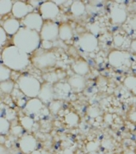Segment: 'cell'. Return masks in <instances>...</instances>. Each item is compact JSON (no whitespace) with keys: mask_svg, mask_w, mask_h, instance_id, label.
Segmentation results:
<instances>
[{"mask_svg":"<svg viewBox=\"0 0 136 154\" xmlns=\"http://www.w3.org/2000/svg\"><path fill=\"white\" fill-rule=\"evenodd\" d=\"M1 117H4L9 122H13L16 119V111L5 103L1 104Z\"/></svg>","mask_w":136,"mask_h":154,"instance_id":"obj_22","label":"cell"},{"mask_svg":"<svg viewBox=\"0 0 136 154\" xmlns=\"http://www.w3.org/2000/svg\"><path fill=\"white\" fill-rule=\"evenodd\" d=\"M62 106V101L60 100L53 101L49 104V110L53 113H58V112L61 109Z\"/></svg>","mask_w":136,"mask_h":154,"instance_id":"obj_33","label":"cell"},{"mask_svg":"<svg viewBox=\"0 0 136 154\" xmlns=\"http://www.w3.org/2000/svg\"><path fill=\"white\" fill-rule=\"evenodd\" d=\"M65 122L70 125H75L78 123L79 117L74 113H69V114L65 116Z\"/></svg>","mask_w":136,"mask_h":154,"instance_id":"obj_32","label":"cell"},{"mask_svg":"<svg viewBox=\"0 0 136 154\" xmlns=\"http://www.w3.org/2000/svg\"><path fill=\"white\" fill-rule=\"evenodd\" d=\"M13 45L27 54L37 51L42 42L40 33L22 26L12 38Z\"/></svg>","mask_w":136,"mask_h":154,"instance_id":"obj_2","label":"cell"},{"mask_svg":"<svg viewBox=\"0 0 136 154\" xmlns=\"http://www.w3.org/2000/svg\"><path fill=\"white\" fill-rule=\"evenodd\" d=\"M77 43L79 47L86 53L94 52L99 45L96 36L91 33H84L80 35L77 40Z\"/></svg>","mask_w":136,"mask_h":154,"instance_id":"obj_7","label":"cell"},{"mask_svg":"<svg viewBox=\"0 0 136 154\" xmlns=\"http://www.w3.org/2000/svg\"><path fill=\"white\" fill-rule=\"evenodd\" d=\"M23 113L33 118L34 121L43 119L45 117L49 115V109L38 97L28 100V102L23 109Z\"/></svg>","mask_w":136,"mask_h":154,"instance_id":"obj_5","label":"cell"},{"mask_svg":"<svg viewBox=\"0 0 136 154\" xmlns=\"http://www.w3.org/2000/svg\"><path fill=\"white\" fill-rule=\"evenodd\" d=\"M111 19L115 23H123L127 19L126 10L121 7H114L111 11Z\"/></svg>","mask_w":136,"mask_h":154,"instance_id":"obj_19","label":"cell"},{"mask_svg":"<svg viewBox=\"0 0 136 154\" xmlns=\"http://www.w3.org/2000/svg\"><path fill=\"white\" fill-rule=\"evenodd\" d=\"M127 32L132 36L136 35V15L131 19H127ZM125 26V27H127Z\"/></svg>","mask_w":136,"mask_h":154,"instance_id":"obj_30","label":"cell"},{"mask_svg":"<svg viewBox=\"0 0 136 154\" xmlns=\"http://www.w3.org/2000/svg\"><path fill=\"white\" fill-rule=\"evenodd\" d=\"M7 33L3 30V28L1 26L0 28V43H1V46L4 47L5 44L7 43Z\"/></svg>","mask_w":136,"mask_h":154,"instance_id":"obj_34","label":"cell"},{"mask_svg":"<svg viewBox=\"0 0 136 154\" xmlns=\"http://www.w3.org/2000/svg\"><path fill=\"white\" fill-rule=\"evenodd\" d=\"M2 64L13 70L22 71L30 65V60L26 53L14 45L5 46L1 54Z\"/></svg>","mask_w":136,"mask_h":154,"instance_id":"obj_1","label":"cell"},{"mask_svg":"<svg viewBox=\"0 0 136 154\" xmlns=\"http://www.w3.org/2000/svg\"><path fill=\"white\" fill-rule=\"evenodd\" d=\"M68 83L74 92H81L84 90L86 86V81L84 78L78 74H74L70 77L68 80Z\"/></svg>","mask_w":136,"mask_h":154,"instance_id":"obj_16","label":"cell"},{"mask_svg":"<svg viewBox=\"0 0 136 154\" xmlns=\"http://www.w3.org/2000/svg\"><path fill=\"white\" fill-rule=\"evenodd\" d=\"M71 12L76 16H81L86 11L85 5L81 1H73L71 6Z\"/></svg>","mask_w":136,"mask_h":154,"instance_id":"obj_24","label":"cell"},{"mask_svg":"<svg viewBox=\"0 0 136 154\" xmlns=\"http://www.w3.org/2000/svg\"><path fill=\"white\" fill-rule=\"evenodd\" d=\"M40 35L42 42H56L59 38V26L54 21H44Z\"/></svg>","mask_w":136,"mask_h":154,"instance_id":"obj_6","label":"cell"},{"mask_svg":"<svg viewBox=\"0 0 136 154\" xmlns=\"http://www.w3.org/2000/svg\"><path fill=\"white\" fill-rule=\"evenodd\" d=\"M60 9L53 1H45L39 7V14L44 21H53L58 16Z\"/></svg>","mask_w":136,"mask_h":154,"instance_id":"obj_8","label":"cell"},{"mask_svg":"<svg viewBox=\"0 0 136 154\" xmlns=\"http://www.w3.org/2000/svg\"><path fill=\"white\" fill-rule=\"evenodd\" d=\"M44 104H50L54 101L55 94H54V85L51 83L46 82L42 85L41 91L37 97Z\"/></svg>","mask_w":136,"mask_h":154,"instance_id":"obj_13","label":"cell"},{"mask_svg":"<svg viewBox=\"0 0 136 154\" xmlns=\"http://www.w3.org/2000/svg\"><path fill=\"white\" fill-rule=\"evenodd\" d=\"M19 146L23 153L32 154L37 149V140L34 136L30 134H24L22 137L19 138Z\"/></svg>","mask_w":136,"mask_h":154,"instance_id":"obj_10","label":"cell"},{"mask_svg":"<svg viewBox=\"0 0 136 154\" xmlns=\"http://www.w3.org/2000/svg\"><path fill=\"white\" fill-rule=\"evenodd\" d=\"M131 49H132V52L136 53V38L134 39L131 43Z\"/></svg>","mask_w":136,"mask_h":154,"instance_id":"obj_35","label":"cell"},{"mask_svg":"<svg viewBox=\"0 0 136 154\" xmlns=\"http://www.w3.org/2000/svg\"><path fill=\"white\" fill-rule=\"evenodd\" d=\"M16 84L22 92L30 99L38 97L42 85L37 78L29 74H21Z\"/></svg>","mask_w":136,"mask_h":154,"instance_id":"obj_3","label":"cell"},{"mask_svg":"<svg viewBox=\"0 0 136 154\" xmlns=\"http://www.w3.org/2000/svg\"><path fill=\"white\" fill-rule=\"evenodd\" d=\"M14 2L10 0H1L0 1V14L4 16L12 11Z\"/></svg>","mask_w":136,"mask_h":154,"instance_id":"obj_25","label":"cell"},{"mask_svg":"<svg viewBox=\"0 0 136 154\" xmlns=\"http://www.w3.org/2000/svg\"><path fill=\"white\" fill-rule=\"evenodd\" d=\"M11 123L4 117H0V134L1 135L6 136L10 132Z\"/></svg>","mask_w":136,"mask_h":154,"instance_id":"obj_28","label":"cell"},{"mask_svg":"<svg viewBox=\"0 0 136 154\" xmlns=\"http://www.w3.org/2000/svg\"><path fill=\"white\" fill-rule=\"evenodd\" d=\"M19 121L20 124L22 125V126L24 128V129L27 130V131H32L35 125H37L34 120L25 114H24L23 116H19Z\"/></svg>","mask_w":136,"mask_h":154,"instance_id":"obj_23","label":"cell"},{"mask_svg":"<svg viewBox=\"0 0 136 154\" xmlns=\"http://www.w3.org/2000/svg\"><path fill=\"white\" fill-rule=\"evenodd\" d=\"M22 23L23 26L40 33L42 30L44 20L39 13L32 12L22 19Z\"/></svg>","mask_w":136,"mask_h":154,"instance_id":"obj_9","label":"cell"},{"mask_svg":"<svg viewBox=\"0 0 136 154\" xmlns=\"http://www.w3.org/2000/svg\"><path fill=\"white\" fill-rule=\"evenodd\" d=\"M14 87H15V84L14 81L8 80L0 82V90L2 93L6 94H11Z\"/></svg>","mask_w":136,"mask_h":154,"instance_id":"obj_26","label":"cell"},{"mask_svg":"<svg viewBox=\"0 0 136 154\" xmlns=\"http://www.w3.org/2000/svg\"><path fill=\"white\" fill-rule=\"evenodd\" d=\"M10 95H11L12 101H14V103L16 104L18 106H19L20 108L24 109L26 103L28 102V101L26 100L27 97L22 92L19 86L17 85V84L15 85V87H14V90H13V92L11 93Z\"/></svg>","mask_w":136,"mask_h":154,"instance_id":"obj_18","label":"cell"},{"mask_svg":"<svg viewBox=\"0 0 136 154\" xmlns=\"http://www.w3.org/2000/svg\"><path fill=\"white\" fill-rule=\"evenodd\" d=\"M123 154H136V153L135 152H133V151L128 150V151H127V152H125Z\"/></svg>","mask_w":136,"mask_h":154,"instance_id":"obj_37","label":"cell"},{"mask_svg":"<svg viewBox=\"0 0 136 154\" xmlns=\"http://www.w3.org/2000/svg\"><path fill=\"white\" fill-rule=\"evenodd\" d=\"M24 128L22 126V125L20 124L19 121L16 122V123H11V128H10V134L13 135L14 137H22L24 134Z\"/></svg>","mask_w":136,"mask_h":154,"instance_id":"obj_27","label":"cell"},{"mask_svg":"<svg viewBox=\"0 0 136 154\" xmlns=\"http://www.w3.org/2000/svg\"><path fill=\"white\" fill-rule=\"evenodd\" d=\"M34 7L28 2L23 1H16L14 2L12 8V14L17 19H22L28 14L32 13Z\"/></svg>","mask_w":136,"mask_h":154,"instance_id":"obj_11","label":"cell"},{"mask_svg":"<svg viewBox=\"0 0 136 154\" xmlns=\"http://www.w3.org/2000/svg\"><path fill=\"white\" fill-rule=\"evenodd\" d=\"M72 69L75 73V74H78V75L83 77L88 74V72L90 70L89 65H88V62L82 58L76 60L72 66Z\"/></svg>","mask_w":136,"mask_h":154,"instance_id":"obj_17","label":"cell"},{"mask_svg":"<svg viewBox=\"0 0 136 154\" xmlns=\"http://www.w3.org/2000/svg\"><path fill=\"white\" fill-rule=\"evenodd\" d=\"M32 154H51V153L49 152H46V151H37V150H36V151H34Z\"/></svg>","mask_w":136,"mask_h":154,"instance_id":"obj_36","label":"cell"},{"mask_svg":"<svg viewBox=\"0 0 136 154\" xmlns=\"http://www.w3.org/2000/svg\"><path fill=\"white\" fill-rule=\"evenodd\" d=\"M2 27L6 31L7 35H15L20 30V21L15 19L14 17L8 18L2 23Z\"/></svg>","mask_w":136,"mask_h":154,"instance_id":"obj_15","label":"cell"},{"mask_svg":"<svg viewBox=\"0 0 136 154\" xmlns=\"http://www.w3.org/2000/svg\"><path fill=\"white\" fill-rule=\"evenodd\" d=\"M11 69L4 66L3 64L1 65L0 66V82H5V81L10 80L11 78Z\"/></svg>","mask_w":136,"mask_h":154,"instance_id":"obj_29","label":"cell"},{"mask_svg":"<svg viewBox=\"0 0 136 154\" xmlns=\"http://www.w3.org/2000/svg\"><path fill=\"white\" fill-rule=\"evenodd\" d=\"M58 62L56 54L49 50H37L33 54L30 62L39 69H46L54 67Z\"/></svg>","mask_w":136,"mask_h":154,"instance_id":"obj_4","label":"cell"},{"mask_svg":"<svg viewBox=\"0 0 136 154\" xmlns=\"http://www.w3.org/2000/svg\"><path fill=\"white\" fill-rule=\"evenodd\" d=\"M65 72H59L58 70L56 71H52V72H48L46 74H43V78L46 82L51 83V84H56L58 82V81L61 80L62 78L65 77Z\"/></svg>","mask_w":136,"mask_h":154,"instance_id":"obj_21","label":"cell"},{"mask_svg":"<svg viewBox=\"0 0 136 154\" xmlns=\"http://www.w3.org/2000/svg\"><path fill=\"white\" fill-rule=\"evenodd\" d=\"M73 36V32L71 26L69 23H62L59 26V38L62 41H69Z\"/></svg>","mask_w":136,"mask_h":154,"instance_id":"obj_20","label":"cell"},{"mask_svg":"<svg viewBox=\"0 0 136 154\" xmlns=\"http://www.w3.org/2000/svg\"><path fill=\"white\" fill-rule=\"evenodd\" d=\"M109 63L114 67H121L130 62L129 54L120 51H112L108 54Z\"/></svg>","mask_w":136,"mask_h":154,"instance_id":"obj_12","label":"cell"},{"mask_svg":"<svg viewBox=\"0 0 136 154\" xmlns=\"http://www.w3.org/2000/svg\"><path fill=\"white\" fill-rule=\"evenodd\" d=\"M124 85L128 89L132 90V92L135 94L136 91V78L134 76L127 77L124 80Z\"/></svg>","mask_w":136,"mask_h":154,"instance_id":"obj_31","label":"cell"},{"mask_svg":"<svg viewBox=\"0 0 136 154\" xmlns=\"http://www.w3.org/2000/svg\"><path fill=\"white\" fill-rule=\"evenodd\" d=\"M72 91L71 86L69 83L58 82L54 84V94L55 98L58 100L67 99L71 96V92Z\"/></svg>","mask_w":136,"mask_h":154,"instance_id":"obj_14","label":"cell"}]
</instances>
